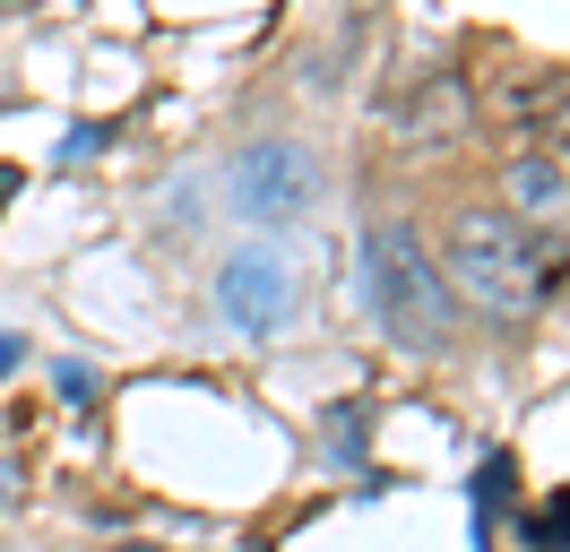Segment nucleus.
<instances>
[{
    "label": "nucleus",
    "mask_w": 570,
    "mask_h": 552,
    "mask_svg": "<svg viewBox=\"0 0 570 552\" xmlns=\"http://www.w3.org/2000/svg\"><path fill=\"white\" fill-rule=\"evenodd\" d=\"M450 285H459L466 303H484L493 319H528V310H544V294H553V250H544L519 216L466 207L459 234H450Z\"/></svg>",
    "instance_id": "f257e3e1"
},
{
    "label": "nucleus",
    "mask_w": 570,
    "mask_h": 552,
    "mask_svg": "<svg viewBox=\"0 0 570 552\" xmlns=\"http://www.w3.org/2000/svg\"><path fill=\"white\" fill-rule=\"evenodd\" d=\"M363 294H372V310H381V328H390L397 345H450V319H459V303H450V276L424 259V241L406 234L397 216H381L372 234H363Z\"/></svg>",
    "instance_id": "f03ea898"
},
{
    "label": "nucleus",
    "mask_w": 570,
    "mask_h": 552,
    "mask_svg": "<svg viewBox=\"0 0 570 552\" xmlns=\"http://www.w3.org/2000/svg\"><path fill=\"white\" fill-rule=\"evenodd\" d=\"M216 303H225L234 328L268 337L285 310H294V259H285V250H234L225 276H216Z\"/></svg>",
    "instance_id": "7ed1b4c3"
},
{
    "label": "nucleus",
    "mask_w": 570,
    "mask_h": 552,
    "mask_svg": "<svg viewBox=\"0 0 570 552\" xmlns=\"http://www.w3.org/2000/svg\"><path fill=\"white\" fill-rule=\"evenodd\" d=\"M225 181H234V207H243V216H294V207L312 199V156L285 147V138H259V147L234 156Z\"/></svg>",
    "instance_id": "20e7f679"
},
{
    "label": "nucleus",
    "mask_w": 570,
    "mask_h": 552,
    "mask_svg": "<svg viewBox=\"0 0 570 552\" xmlns=\"http://www.w3.org/2000/svg\"><path fill=\"white\" fill-rule=\"evenodd\" d=\"M18 354H27V345H18V337H0V372H18Z\"/></svg>",
    "instance_id": "39448f33"
},
{
    "label": "nucleus",
    "mask_w": 570,
    "mask_h": 552,
    "mask_svg": "<svg viewBox=\"0 0 570 552\" xmlns=\"http://www.w3.org/2000/svg\"><path fill=\"white\" fill-rule=\"evenodd\" d=\"M9 190H18V165H0V199H9Z\"/></svg>",
    "instance_id": "423d86ee"
}]
</instances>
